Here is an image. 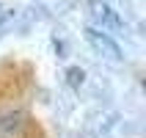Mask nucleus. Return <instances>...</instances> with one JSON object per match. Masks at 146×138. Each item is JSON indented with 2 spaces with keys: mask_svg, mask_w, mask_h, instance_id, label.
Returning a JSON list of instances; mask_svg holds the SVG:
<instances>
[{
  "mask_svg": "<svg viewBox=\"0 0 146 138\" xmlns=\"http://www.w3.org/2000/svg\"><path fill=\"white\" fill-rule=\"evenodd\" d=\"M88 11H91V19H94L102 31H121V28H124L121 17L116 14L108 3H102V0H91V3H88Z\"/></svg>",
  "mask_w": 146,
  "mask_h": 138,
  "instance_id": "nucleus-1",
  "label": "nucleus"
},
{
  "mask_svg": "<svg viewBox=\"0 0 146 138\" xmlns=\"http://www.w3.org/2000/svg\"><path fill=\"white\" fill-rule=\"evenodd\" d=\"M86 39H88V44L97 53H102L105 58H110V61H121V47L116 44L108 33H102L99 28H86Z\"/></svg>",
  "mask_w": 146,
  "mask_h": 138,
  "instance_id": "nucleus-2",
  "label": "nucleus"
},
{
  "mask_svg": "<svg viewBox=\"0 0 146 138\" xmlns=\"http://www.w3.org/2000/svg\"><path fill=\"white\" fill-rule=\"evenodd\" d=\"M66 77H69V86H80L86 75H83V69H77V66H69V69H66Z\"/></svg>",
  "mask_w": 146,
  "mask_h": 138,
  "instance_id": "nucleus-3",
  "label": "nucleus"
},
{
  "mask_svg": "<svg viewBox=\"0 0 146 138\" xmlns=\"http://www.w3.org/2000/svg\"><path fill=\"white\" fill-rule=\"evenodd\" d=\"M6 17H8V14H6V8L0 6V19H6Z\"/></svg>",
  "mask_w": 146,
  "mask_h": 138,
  "instance_id": "nucleus-4",
  "label": "nucleus"
}]
</instances>
